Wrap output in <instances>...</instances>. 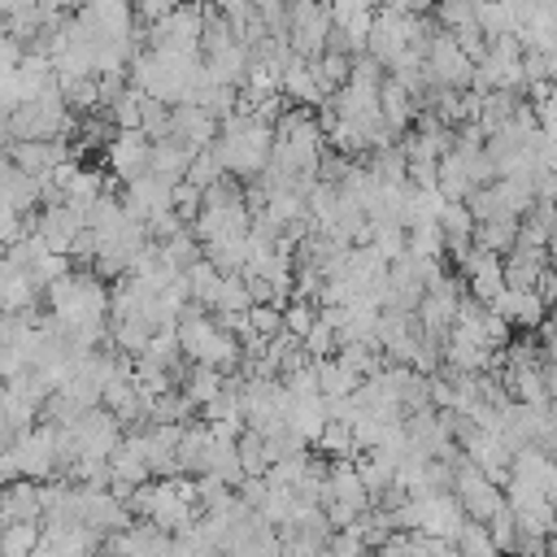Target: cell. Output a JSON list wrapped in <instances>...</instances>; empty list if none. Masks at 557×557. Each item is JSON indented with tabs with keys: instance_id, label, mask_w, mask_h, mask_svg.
<instances>
[{
	"instance_id": "10",
	"label": "cell",
	"mask_w": 557,
	"mask_h": 557,
	"mask_svg": "<svg viewBox=\"0 0 557 557\" xmlns=\"http://www.w3.org/2000/svg\"><path fill=\"white\" fill-rule=\"evenodd\" d=\"M13 457L22 466V479H35V483L57 479V426L39 422V426L22 431L13 444Z\"/></svg>"
},
{
	"instance_id": "19",
	"label": "cell",
	"mask_w": 557,
	"mask_h": 557,
	"mask_svg": "<svg viewBox=\"0 0 557 557\" xmlns=\"http://www.w3.org/2000/svg\"><path fill=\"white\" fill-rule=\"evenodd\" d=\"M191 148L187 144H178V139H157L152 144V165H148V174H157V178H165V183H187V170H191Z\"/></svg>"
},
{
	"instance_id": "20",
	"label": "cell",
	"mask_w": 557,
	"mask_h": 557,
	"mask_svg": "<svg viewBox=\"0 0 557 557\" xmlns=\"http://www.w3.org/2000/svg\"><path fill=\"white\" fill-rule=\"evenodd\" d=\"M318 366V387H322V400H344V396H352L366 379L352 370V366H344L339 357H326V361H313Z\"/></svg>"
},
{
	"instance_id": "36",
	"label": "cell",
	"mask_w": 557,
	"mask_h": 557,
	"mask_svg": "<svg viewBox=\"0 0 557 557\" xmlns=\"http://www.w3.org/2000/svg\"><path fill=\"white\" fill-rule=\"evenodd\" d=\"M96 557H122V553H117L113 544H104V540H100V548H96Z\"/></svg>"
},
{
	"instance_id": "34",
	"label": "cell",
	"mask_w": 557,
	"mask_h": 557,
	"mask_svg": "<svg viewBox=\"0 0 557 557\" xmlns=\"http://www.w3.org/2000/svg\"><path fill=\"white\" fill-rule=\"evenodd\" d=\"M57 4H61V9H65V13H83V9H87V4H91V0H57Z\"/></svg>"
},
{
	"instance_id": "18",
	"label": "cell",
	"mask_w": 557,
	"mask_h": 557,
	"mask_svg": "<svg viewBox=\"0 0 557 557\" xmlns=\"http://www.w3.org/2000/svg\"><path fill=\"white\" fill-rule=\"evenodd\" d=\"M379 113H383V122L396 135H409L413 131V117H418V100L396 78H383V87H379Z\"/></svg>"
},
{
	"instance_id": "31",
	"label": "cell",
	"mask_w": 557,
	"mask_h": 557,
	"mask_svg": "<svg viewBox=\"0 0 557 557\" xmlns=\"http://www.w3.org/2000/svg\"><path fill=\"white\" fill-rule=\"evenodd\" d=\"M248 326H252L261 339H274V335H283V309H278V305H252V309H248Z\"/></svg>"
},
{
	"instance_id": "12",
	"label": "cell",
	"mask_w": 557,
	"mask_h": 557,
	"mask_svg": "<svg viewBox=\"0 0 557 557\" xmlns=\"http://www.w3.org/2000/svg\"><path fill=\"white\" fill-rule=\"evenodd\" d=\"M492 313H500V318L509 322V331L531 335V331H540V326H544V318H548L553 309L544 305V296H540L535 287H505V292L496 296Z\"/></svg>"
},
{
	"instance_id": "16",
	"label": "cell",
	"mask_w": 557,
	"mask_h": 557,
	"mask_svg": "<svg viewBox=\"0 0 557 557\" xmlns=\"http://www.w3.org/2000/svg\"><path fill=\"white\" fill-rule=\"evenodd\" d=\"M278 87H283V96H287L292 104H300V109H318V104L326 100V87H322L313 61H305V57H292V61L283 65Z\"/></svg>"
},
{
	"instance_id": "22",
	"label": "cell",
	"mask_w": 557,
	"mask_h": 557,
	"mask_svg": "<svg viewBox=\"0 0 557 557\" xmlns=\"http://www.w3.org/2000/svg\"><path fill=\"white\" fill-rule=\"evenodd\" d=\"M44 544V522H4L0 527V557H35Z\"/></svg>"
},
{
	"instance_id": "35",
	"label": "cell",
	"mask_w": 557,
	"mask_h": 557,
	"mask_svg": "<svg viewBox=\"0 0 557 557\" xmlns=\"http://www.w3.org/2000/svg\"><path fill=\"white\" fill-rule=\"evenodd\" d=\"M13 139H9V113H0V148H9Z\"/></svg>"
},
{
	"instance_id": "30",
	"label": "cell",
	"mask_w": 557,
	"mask_h": 557,
	"mask_svg": "<svg viewBox=\"0 0 557 557\" xmlns=\"http://www.w3.org/2000/svg\"><path fill=\"white\" fill-rule=\"evenodd\" d=\"M318 313H322V309H318V305H309V300H287V305H283V331H287V335H296V339H305V335H309V326L318 322Z\"/></svg>"
},
{
	"instance_id": "29",
	"label": "cell",
	"mask_w": 557,
	"mask_h": 557,
	"mask_svg": "<svg viewBox=\"0 0 557 557\" xmlns=\"http://www.w3.org/2000/svg\"><path fill=\"white\" fill-rule=\"evenodd\" d=\"M431 17H435L448 35H457V30H466V26H479V17H474V0H435Z\"/></svg>"
},
{
	"instance_id": "24",
	"label": "cell",
	"mask_w": 557,
	"mask_h": 557,
	"mask_svg": "<svg viewBox=\"0 0 557 557\" xmlns=\"http://www.w3.org/2000/svg\"><path fill=\"white\" fill-rule=\"evenodd\" d=\"M218 287H222V270H218L209 257H200V261L187 270V292H191V305H200V309H213V300H218Z\"/></svg>"
},
{
	"instance_id": "13",
	"label": "cell",
	"mask_w": 557,
	"mask_h": 557,
	"mask_svg": "<svg viewBox=\"0 0 557 557\" xmlns=\"http://www.w3.org/2000/svg\"><path fill=\"white\" fill-rule=\"evenodd\" d=\"M218 131L222 122L213 113H205L200 104H174V126H170V139L187 144L191 152H205L218 144Z\"/></svg>"
},
{
	"instance_id": "2",
	"label": "cell",
	"mask_w": 557,
	"mask_h": 557,
	"mask_svg": "<svg viewBox=\"0 0 557 557\" xmlns=\"http://www.w3.org/2000/svg\"><path fill=\"white\" fill-rule=\"evenodd\" d=\"M331 30H335V17H331V4H326V0H292V13H287V44H292V57L318 61V57L326 52Z\"/></svg>"
},
{
	"instance_id": "27",
	"label": "cell",
	"mask_w": 557,
	"mask_h": 557,
	"mask_svg": "<svg viewBox=\"0 0 557 557\" xmlns=\"http://www.w3.org/2000/svg\"><path fill=\"white\" fill-rule=\"evenodd\" d=\"M300 344H305L309 361H326V357H335V352H339V331H335V322H331L326 313H318V322L309 326V335H305Z\"/></svg>"
},
{
	"instance_id": "3",
	"label": "cell",
	"mask_w": 557,
	"mask_h": 557,
	"mask_svg": "<svg viewBox=\"0 0 557 557\" xmlns=\"http://www.w3.org/2000/svg\"><path fill=\"white\" fill-rule=\"evenodd\" d=\"M453 496H457L461 513H466L470 522H483V527L505 509V487L492 483L474 461H466V453H461L457 474H453Z\"/></svg>"
},
{
	"instance_id": "4",
	"label": "cell",
	"mask_w": 557,
	"mask_h": 557,
	"mask_svg": "<svg viewBox=\"0 0 557 557\" xmlns=\"http://www.w3.org/2000/svg\"><path fill=\"white\" fill-rule=\"evenodd\" d=\"M426 78H431V87H444V91H470L474 61L457 48V39L448 30H435L426 44Z\"/></svg>"
},
{
	"instance_id": "8",
	"label": "cell",
	"mask_w": 557,
	"mask_h": 557,
	"mask_svg": "<svg viewBox=\"0 0 557 557\" xmlns=\"http://www.w3.org/2000/svg\"><path fill=\"white\" fill-rule=\"evenodd\" d=\"M457 274H461V283H466V296H474L479 305H496V296L505 292V257H496V252H483V248H470L457 265H453Z\"/></svg>"
},
{
	"instance_id": "32",
	"label": "cell",
	"mask_w": 557,
	"mask_h": 557,
	"mask_svg": "<svg viewBox=\"0 0 557 557\" xmlns=\"http://www.w3.org/2000/svg\"><path fill=\"white\" fill-rule=\"evenodd\" d=\"M326 557H370V544L357 535V527H348V531H335L331 535Z\"/></svg>"
},
{
	"instance_id": "1",
	"label": "cell",
	"mask_w": 557,
	"mask_h": 557,
	"mask_svg": "<svg viewBox=\"0 0 557 557\" xmlns=\"http://www.w3.org/2000/svg\"><path fill=\"white\" fill-rule=\"evenodd\" d=\"M218 157L226 165V174L235 183H252L265 165H270V152H274V126L261 122L257 113H231L218 131Z\"/></svg>"
},
{
	"instance_id": "37",
	"label": "cell",
	"mask_w": 557,
	"mask_h": 557,
	"mask_svg": "<svg viewBox=\"0 0 557 557\" xmlns=\"http://www.w3.org/2000/svg\"><path fill=\"white\" fill-rule=\"evenodd\" d=\"M209 557H226V553H218V548H213V553H209Z\"/></svg>"
},
{
	"instance_id": "23",
	"label": "cell",
	"mask_w": 557,
	"mask_h": 557,
	"mask_svg": "<svg viewBox=\"0 0 557 557\" xmlns=\"http://www.w3.org/2000/svg\"><path fill=\"white\" fill-rule=\"evenodd\" d=\"M435 191H440L444 200H466V196L474 191V183H470V170H466V161H461L457 152H444V157H440Z\"/></svg>"
},
{
	"instance_id": "33",
	"label": "cell",
	"mask_w": 557,
	"mask_h": 557,
	"mask_svg": "<svg viewBox=\"0 0 557 557\" xmlns=\"http://www.w3.org/2000/svg\"><path fill=\"white\" fill-rule=\"evenodd\" d=\"M17 479H22V466H17L13 448H9V453H0V483H17Z\"/></svg>"
},
{
	"instance_id": "14",
	"label": "cell",
	"mask_w": 557,
	"mask_h": 557,
	"mask_svg": "<svg viewBox=\"0 0 557 557\" xmlns=\"http://www.w3.org/2000/svg\"><path fill=\"white\" fill-rule=\"evenodd\" d=\"M553 274V257L548 248L535 244H513L505 252V287H540Z\"/></svg>"
},
{
	"instance_id": "17",
	"label": "cell",
	"mask_w": 557,
	"mask_h": 557,
	"mask_svg": "<svg viewBox=\"0 0 557 557\" xmlns=\"http://www.w3.org/2000/svg\"><path fill=\"white\" fill-rule=\"evenodd\" d=\"M35 300H39V287L30 283V274L17 261L0 257V313H30Z\"/></svg>"
},
{
	"instance_id": "28",
	"label": "cell",
	"mask_w": 557,
	"mask_h": 557,
	"mask_svg": "<svg viewBox=\"0 0 557 557\" xmlns=\"http://www.w3.org/2000/svg\"><path fill=\"white\" fill-rule=\"evenodd\" d=\"M222 178H231V174H226V165H222L218 148H205V152H196V157H191L187 183H191L196 191H209V187H213V183H222Z\"/></svg>"
},
{
	"instance_id": "9",
	"label": "cell",
	"mask_w": 557,
	"mask_h": 557,
	"mask_svg": "<svg viewBox=\"0 0 557 557\" xmlns=\"http://www.w3.org/2000/svg\"><path fill=\"white\" fill-rule=\"evenodd\" d=\"M144 483H152V466H148V444H144V431H131L117 448H113V457H109V487L126 500L135 487H144Z\"/></svg>"
},
{
	"instance_id": "11",
	"label": "cell",
	"mask_w": 557,
	"mask_h": 557,
	"mask_svg": "<svg viewBox=\"0 0 557 557\" xmlns=\"http://www.w3.org/2000/svg\"><path fill=\"white\" fill-rule=\"evenodd\" d=\"M9 161L30 178H48L52 170H61L65 161H78V157H74L70 139H13Z\"/></svg>"
},
{
	"instance_id": "21",
	"label": "cell",
	"mask_w": 557,
	"mask_h": 557,
	"mask_svg": "<svg viewBox=\"0 0 557 557\" xmlns=\"http://www.w3.org/2000/svg\"><path fill=\"white\" fill-rule=\"evenodd\" d=\"M226 379H231V374H222V370H213V366H196V361H191V366H187V379H183V387H178V392H183V396L196 405V413H200L213 396H222Z\"/></svg>"
},
{
	"instance_id": "7",
	"label": "cell",
	"mask_w": 557,
	"mask_h": 557,
	"mask_svg": "<svg viewBox=\"0 0 557 557\" xmlns=\"http://www.w3.org/2000/svg\"><path fill=\"white\" fill-rule=\"evenodd\" d=\"M117 196H122L126 218L139 222V226H148V222L174 213V183H165V178H157V174H144V178L117 187Z\"/></svg>"
},
{
	"instance_id": "6",
	"label": "cell",
	"mask_w": 557,
	"mask_h": 557,
	"mask_svg": "<svg viewBox=\"0 0 557 557\" xmlns=\"http://www.w3.org/2000/svg\"><path fill=\"white\" fill-rule=\"evenodd\" d=\"M104 165L117 178V187L144 178L148 165H152V139L144 131H113L109 144H104Z\"/></svg>"
},
{
	"instance_id": "25",
	"label": "cell",
	"mask_w": 557,
	"mask_h": 557,
	"mask_svg": "<svg viewBox=\"0 0 557 557\" xmlns=\"http://www.w3.org/2000/svg\"><path fill=\"white\" fill-rule=\"evenodd\" d=\"M313 70H318V78H322V87H326V96H335L339 87H348V78H352V57L348 52H322L318 61H313Z\"/></svg>"
},
{
	"instance_id": "5",
	"label": "cell",
	"mask_w": 557,
	"mask_h": 557,
	"mask_svg": "<svg viewBox=\"0 0 557 557\" xmlns=\"http://www.w3.org/2000/svg\"><path fill=\"white\" fill-rule=\"evenodd\" d=\"M70 431V440H74V453L78 457H91V461H109L113 457V448L126 440V426L104 409V405H96V409H87L74 426H65Z\"/></svg>"
},
{
	"instance_id": "26",
	"label": "cell",
	"mask_w": 557,
	"mask_h": 557,
	"mask_svg": "<svg viewBox=\"0 0 557 557\" xmlns=\"http://www.w3.org/2000/svg\"><path fill=\"white\" fill-rule=\"evenodd\" d=\"M248 309H252V296L244 287V274H222V287H218V300L209 313L226 318V313H248Z\"/></svg>"
},
{
	"instance_id": "15",
	"label": "cell",
	"mask_w": 557,
	"mask_h": 557,
	"mask_svg": "<svg viewBox=\"0 0 557 557\" xmlns=\"http://www.w3.org/2000/svg\"><path fill=\"white\" fill-rule=\"evenodd\" d=\"M4 522H44V483H0V527Z\"/></svg>"
}]
</instances>
